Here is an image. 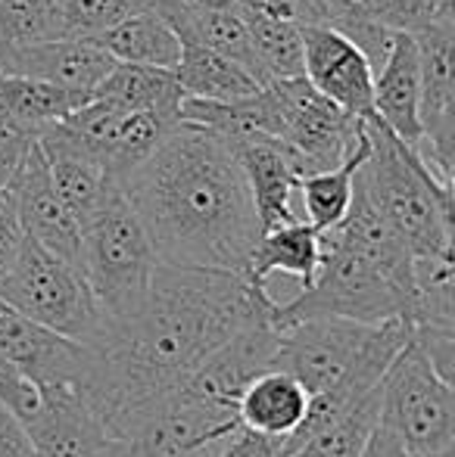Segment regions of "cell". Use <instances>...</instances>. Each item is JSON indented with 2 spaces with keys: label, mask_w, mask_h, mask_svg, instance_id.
Segmentation results:
<instances>
[{
  "label": "cell",
  "mask_w": 455,
  "mask_h": 457,
  "mask_svg": "<svg viewBox=\"0 0 455 457\" xmlns=\"http://www.w3.org/2000/svg\"><path fill=\"white\" fill-rule=\"evenodd\" d=\"M274 299L249 277L159 262L147 295L128 318L85 345L75 389L122 445L156 402L181 389L243 327L272 320Z\"/></svg>",
  "instance_id": "6da1fadb"
},
{
  "label": "cell",
  "mask_w": 455,
  "mask_h": 457,
  "mask_svg": "<svg viewBox=\"0 0 455 457\" xmlns=\"http://www.w3.org/2000/svg\"><path fill=\"white\" fill-rule=\"evenodd\" d=\"M119 184L159 262L249 274L262 228L234 144L219 131L178 121Z\"/></svg>",
  "instance_id": "7a4b0ae2"
},
{
  "label": "cell",
  "mask_w": 455,
  "mask_h": 457,
  "mask_svg": "<svg viewBox=\"0 0 455 457\" xmlns=\"http://www.w3.org/2000/svg\"><path fill=\"white\" fill-rule=\"evenodd\" d=\"M412 259L400 234L368 199L356 171L350 212L334 230L322 234L316 280L293 299L274 302L272 324L299 318H343L358 324L402 318L409 324Z\"/></svg>",
  "instance_id": "3957f363"
},
{
  "label": "cell",
  "mask_w": 455,
  "mask_h": 457,
  "mask_svg": "<svg viewBox=\"0 0 455 457\" xmlns=\"http://www.w3.org/2000/svg\"><path fill=\"white\" fill-rule=\"evenodd\" d=\"M362 121L368 156L358 181L368 199L412 255L452 253V184L440 181L421 153L402 144L375 112Z\"/></svg>",
  "instance_id": "277c9868"
},
{
  "label": "cell",
  "mask_w": 455,
  "mask_h": 457,
  "mask_svg": "<svg viewBox=\"0 0 455 457\" xmlns=\"http://www.w3.org/2000/svg\"><path fill=\"white\" fill-rule=\"evenodd\" d=\"M240 115L247 131L278 140L299 178L346 162L368 140L365 121L318 94L303 75L265 81L240 100Z\"/></svg>",
  "instance_id": "5b68a950"
},
{
  "label": "cell",
  "mask_w": 455,
  "mask_h": 457,
  "mask_svg": "<svg viewBox=\"0 0 455 457\" xmlns=\"http://www.w3.org/2000/svg\"><path fill=\"white\" fill-rule=\"evenodd\" d=\"M278 333L274 367L293 373L312 395L352 379L381 383L387 364L409 343L402 318L358 324L343 318H299L272 324Z\"/></svg>",
  "instance_id": "8992f818"
},
{
  "label": "cell",
  "mask_w": 455,
  "mask_h": 457,
  "mask_svg": "<svg viewBox=\"0 0 455 457\" xmlns=\"http://www.w3.org/2000/svg\"><path fill=\"white\" fill-rule=\"evenodd\" d=\"M156 265L150 237L115 181L94 215L81 224V274L110 324L128 318L140 305Z\"/></svg>",
  "instance_id": "52a82bcc"
},
{
  "label": "cell",
  "mask_w": 455,
  "mask_h": 457,
  "mask_svg": "<svg viewBox=\"0 0 455 457\" xmlns=\"http://www.w3.org/2000/svg\"><path fill=\"white\" fill-rule=\"evenodd\" d=\"M0 299L81 345H94L106 330V312L85 274L29 237H22V246L6 265Z\"/></svg>",
  "instance_id": "ba28073f"
},
{
  "label": "cell",
  "mask_w": 455,
  "mask_h": 457,
  "mask_svg": "<svg viewBox=\"0 0 455 457\" xmlns=\"http://www.w3.org/2000/svg\"><path fill=\"white\" fill-rule=\"evenodd\" d=\"M377 429L412 457L455 448V395L425 352L409 339L377 383Z\"/></svg>",
  "instance_id": "9c48e42d"
},
{
  "label": "cell",
  "mask_w": 455,
  "mask_h": 457,
  "mask_svg": "<svg viewBox=\"0 0 455 457\" xmlns=\"http://www.w3.org/2000/svg\"><path fill=\"white\" fill-rule=\"evenodd\" d=\"M418 47L421 144L415 150L440 181L452 184L455 153V19L443 16L412 31Z\"/></svg>",
  "instance_id": "30bf717a"
},
{
  "label": "cell",
  "mask_w": 455,
  "mask_h": 457,
  "mask_svg": "<svg viewBox=\"0 0 455 457\" xmlns=\"http://www.w3.org/2000/svg\"><path fill=\"white\" fill-rule=\"evenodd\" d=\"M10 193L16 199L19 224L29 240L41 243L54 255L66 259L81 271V228L60 199L54 181H50L47 159H44L38 137L25 150L16 175L10 178Z\"/></svg>",
  "instance_id": "8fae6325"
},
{
  "label": "cell",
  "mask_w": 455,
  "mask_h": 457,
  "mask_svg": "<svg viewBox=\"0 0 455 457\" xmlns=\"http://www.w3.org/2000/svg\"><path fill=\"white\" fill-rule=\"evenodd\" d=\"M41 392V408L22 423L38 457H122L115 436L72 383L47 386Z\"/></svg>",
  "instance_id": "7c38bea8"
},
{
  "label": "cell",
  "mask_w": 455,
  "mask_h": 457,
  "mask_svg": "<svg viewBox=\"0 0 455 457\" xmlns=\"http://www.w3.org/2000/svg\"><path fill=\"white\" fill-rule=\"evenodd\" d=\"M303 35V79L322 96L356 115L368 119L375 112L371 87H375V69L368 56L356 47L346 35L324 25H299Z\"/></svg>",
  "instance_id": "4fadbf2b"
},
{
  "label": "cell",
  "mask_w": 455,
  "mask_h": 457,
  "mask_svg": "<svg viewBox=\"0 0 455 457\" xmlns=\"http://www.w3.org/2000/svg\"><path fill=\"white\" fill-rule=\"evenodd\" d=\"M0 355H6L25 377L47 389L63 383L79 386L88 349L25 318L22 312L0 299Z\"/></svg>",
  "instance_id": "5bb4252c"
},
{
  "label": "cell",
  "mask_w": 455,
  "mask_h": 457,
  "mask_svg": "<svg viewBox=\"0 0 455 457\" xmlns=\"http://www.w3.org/2000/svg\"><path fill=\"white\" fill-rule=\"evenodd\" d=\"M38 146H41L44 159H47L50 181H54L60 199L66 203V209L72 212V218L81 228L94 215V209L106 196V190L115 184V178L63 121L41 128L38 131Z\"/></svg>",
  "instance_id": "9a60e30c"
},
{
  "label": "cell",
  "mask_w": 455,
  "mask_h": 457,
  "mask_svg": "<svg viewBox=\"0 0 455 457\" xmlns=\"http://www.w3.org/2000/svg\"><path fill=\"white\" fill-rule=\"evenodd\" d=\"M240 159V169L247 175L253 209L259 218L262 230L281 228L299 218L297 209V181L299 175L293 171L287 153L281 150L278 140L265 134H240L231 140Z\"/></svg>",
  "instance_id": "2e32d148"
},
{
  "label": "cell",
  "mask_w": 455,
  "mask_h": 457,
  "mask_svg": "<svg viewBox=\"0 0 455 457\" xmlns=\"http://www.w3.org/2000/svg\"><path fill=\"white\" fill-rule=\"evenodd\" d=\"M115 60L104 47L85 37H54V41L22 47L4 62L0 72H19L31 79H44L56 87L79 96H91L94 87L106 79Z\"/></svg>",
  "instance_id": "e0dca14e"
},
{
  "label": "cell",
  "mask_w": 455,
  "mask_h": 457,
  "mask_svg": "<svg viewBox=\"0 0 455 457\" xmlns=\"http://www.w3.org/2000/svg\"><path fill=\"white\" fill-rule=\"evenodd\" d=\"M421 81H418V47L409 31H396L387 56L375 72L371 103L375 115L409 146L421 144Z\"/></svg>",
  "instance_id": "ac0fdd59"
},
{
  "label": "cell",
  "mask_w": 455,
  "mask_h": 457,
  "mask_svg": "<svg viewBox=\"0 0 455 457\" xmlns=\"http://www.w3.org/2000/svg\"><path fill=\"white\" fill-rule=\"evenodd\" d=\"M312 392L281 367L256 373L237 398V423L253 433L291 439L309 414ZM293 452V448H291Z\"/></svg>",
  "instance_id": "d6986e66"
},
{
  "label": "cell",
  "mask_w": 455,
  "mask_h": 457,
  "mask_svg": "<svg viewBox=\"0 0 455 457\" xmlns=\"http://www.w3.org/2000/svg\"><path fill=\"white\" fill-rule=\"evenodd\" d=\"M318 265H322V234L309 221L297 218V221L281 224V228L262 230L247 277L256 287L268 289V280L274 274H284L297 280L299 289H306L316 280Z\"/></svg>",
  "instance_id": "ffe728a7"
},
{
  "label": "cell",
  "mask_w": 455,
  "mask_h": 457,
  "mask_svg": "<svg viewBox=\"0 0 455 457\" xmlns=\"http://www.w3.org/2000/svg\"><path fill=\"white\" fill-rule=\"evenodd\" d=\"M175 79L184 96H200V100H240L259 91V79L231 56L206 47L200 41L181 37V54L175 62Z\"/></svg>",
  "instance_id": "44dd1931"
},
{
  "label": "cell",
  "mask_w": 455,
  "mask_h": 457,
  "mask_svg": "<svg viewBox=\"0 0 455 457\" xmlns=\"http://www.w3.org/2000/svg\"><path fill=\"white\" fill-rule=\"evenodd\" d=\"M91 41L104 47L115 62H140V66L175 69L181 54L178 31L150 10H134L131 16L94 35Z\"/></svg>",
  "instance_id": "7402d4cb"
},
{
  "label": "cell",
  "mask_w": 455,
  "mask_h": 457,
  "mask_svg": "<svg viewBox=\"0 0 455 457\" xmlns=\"http://www.w3.org/2000/svg\"><path fill=\"white\" fill-rule=\"evenodd\" d=\"M91 96H104L131 112H159L178 119L184 91L175 79V69L140 66V62H115L106 79L94 87Z\"/></svg>",
  "instance_id": "603a6c76"
},
{
  "label": "cell",
  "mask_w": 455,
  "mask_h": 457,
  "mask_svg": "<svg viewBox=\"0 0 455 457\" xmlns=\"http://www.w3.org/2000/svg\"><path fill=\"white\" fill-rule=\"evenodd\" d=\"M240 12L249 31L262 85L278 79H299L303 75V35H299L297 19L274 16V12L262 10L256 0H247Z\"/></svg>",
  "instance_id": "cb8c5ba5"
},
{
  "label": "cell",
  "mask_w": 455,
  "mask_h": 457,
  "mask_svg": "<svg viewBox=\"0 0 455 457\" xmlns=\"http://www.w3.org/2000/svg\"><path fill=\"white\" fill-rule=\"evenodd\" d=\"M365 156H368V140L362 150L352 153L346 162L334 165L328 171H316L297 181V203L299 218L309 221L318 234H328L343 221L352 203V184H356V171L362 169Z\"/></svg>",
  "instance_id": "d4e9b609"
},
{
  "label": "cell",
  "mask_w": 455,
  "mask_h": 457,
  "mask_svg": "<svg viewBox=\"0 0 455 457\" xmlns=\"http://www.w3.org/2000/svg\"><path fill=\"white\" fill-rule=\"evenodd\" d=\"M88 96H79L66 87H56L44 79L19 72H0V112L22 121L31 131L63 121L75 106H81Z\"/></svg>",
  "instance_id": "484cf974"
},
{
  "label": "cell",
  "mask_w": 455,
  "mask_h": 457,
  "mask_svg": "<svg viewBox=\"0 0 455 457\" xmlns=\"http://www.w3.org/2000/svg\"><path fill=\"white\" fill-rule=\"evenodd\" d=\"M452 293H455L452 253L415 255L409 330H415V327H455Z\"/></svg>",
  "instance_id": "4316f807"
},
{
  "label": "cell",
  "mask_w": 455,
  "mask_h": 457,
  "mask_svg": "<svg viewBox=\"0 0 455 457\" xmlns=\"http://www.w3.org/2000/svg\"><path fill=\"white\" fill-rule=\"evenodd\" d=\"M63 35L60 0H0V69L16 50Z\"/></svg>",
  "instance_id": "83f0119b"
},
{
  "label": "cell",
  "mask_w": 455,
  "mask_h": 457,
  "mask_svg": "<svg viewBox=\"0 0 455 457\" xmlns=\"http://www.w3.org/2000/svg\"><path fill=\"white\" fill-rule=\"evenodd\" d=\"M377 427V386L343 417L299 442L287 457H358Z\"/></svg>",
  "instance_id": "f1b7e54d"
},
{
  "label": "cell",
  "mask_w": 455,
  "mask_h": 457,
  "mask_svg": "<svg viewBox=\"0 0 455 457\" xmlns=\"http://www.w3.org/2000/svg\"><path fill=\"white\" fill-rule=\"evenodd\" d=\"M178 37H190V41H200L206 47L231 56L243 69H249L262 85V75L259 66H256V54H253V44H249V31L247 22H243L240 6H234V10H190L188 22L178 29Z\"/></svg>",
  "instance_id": "f546056e"
},
{
  "label": "cell",
  "mask_w": 455,
  "mask_h": 457,
  "mask_svg": "<svg viewBox=\"0 0 455 457\" xmlns=\"http://www.w3.org/2000/svg\"><path fill=\"white\" fill-rule=\"evenodd\" d=\"M134 10H140L138 0H60L63 35L91 41L119 19L131 16Z\"/></svg>",
  "instance_id": "4dcf8cb0"
},
{
  "label": "cell",
  "mask_w": 455,
  "mask_h": 457,
  "mask_svg": "<svg viewBox=\"0 0 455 457\" xmlns=\"http://www.w3.org/2000/svg\"><path fill=\"white\" fill-rule=\"evenodd\" d=\"M41 402H44L41 386L31 377H25L6 355H0V404H6L19 417V423H25L41 408Z\"/></svg>",
  "instance_id": "1f68e13d"
},
{
  "label": "cell",
  "mask_w": 455,
  "mask_h": 457,
  "mask_svg": "<svg viewBox=\"0 0 455 457\" xmlns=\"http://www.w3.org/2000/svg\"><path fill=\"white\" fill-rule=\"evenodd\" d=\"M291 454V439H278V436H262L253 429L237 423L228 433L225 445L219 457H287Z\"/></svg>",
  "instance_id": "d6a6232c"
},
{
  "label": "cell",
  "mask_w": 455,
  "mask_h": 457,
  "mask_svg": "<svg viewBox=\"0 0 455 457\" xmlns=\"http://www.w3.org/2000/svg\"><path fill=\"white\" fill-rule=\"evenodd\" d=\"M35 137H38V131H31L22 121L0 112V187L10 184V178L16 175L19 162H22L25 150H29Z\"/></svg>",
  "instance_id": "836d02e7"
},
{
  "label": "cell",
  "mask_w": 455,
  "mask_h": 457,
  "mask_svg": "<svg viewBox=\"0 0 455 457\" xmlns=\"http://www.w3.org/2000/svg\"><path fill=\"white\" fill-rule=\"evenodd\" d=\"M22 224H19L16 199H13L10 187H0V265H10L13 255L22 246Z\"/></svg>",
  "instance_id": "e575fe53"
},
{
  "label": "cell",
  "mask_w": 455,
  "mask_h": 457,
  "mask_svg": "<svg viewBox=\"0 0 455 457\" xmlns=\"http://www.w3.org/2000/svg\"><path fill=\"white\" fill-rule=\"evenodd\" d=\"M0 457H38L25 427L6 404H0Z\"/></svg>",
  "instance_id": "d590c367"
},
{
  "label": "cell",
  "mask_w": 455,
  "mask_h": 457,
  "mask_svg": "<svg viewBox=\"0 0 455 457\" xmlns=\"http://www.w3.org/2000/svg\"><path fill=\"white\" fill-rule=\"evenodd\" d=\"M138 4H140V10H150V12H156L159 19H165L175 31L181 29L190 16L188 0H138Z\"/></svg>",
  "instance_id": "8d00e7d4"
},
{
  "label": "cell",
  "mask_w": 455,
  "mask_h": 457,
  "mask_svg": "<svg viewBox=\"0 0 455 457\" xmlns=\"http://www.w3.org/2000/svg\"><path fill=\"white\" fill-rule=\"evenodd\" d=\"M358 457H412L409 452H402L400 445H396L393 439H390L383 429H377L375 427V433H371V439H368V445L362 448V454Z\"/></svg>",
  "instance_id": "74e56055"
},
{
  "label": "cell",
  "mask_w": 455,
  "mask_h": 457,
  "mask_svg": "<svg viewBox=\"0 0 455 457\" xmlns=\"http://www.w3.org/2000/svg\"><path fill=\"white\" fill-rule=\"evenodd\" d=\"M225 439H228V433H222V436H213V439L200 442V445L188 448V452H181V454H175V457H219L222 445H225Z\"/></svg>",
  "instance_id": "f35d334b"
},
{
  "label": "cell",
  "mask_w": 455,
  "mask_h": 457,
  "mask_svg": "<svg viewBox=\"0 0 455 457\" xmlns=\"http://www.w3.org/2000/svg\"><path fill=\"white\" fill-rule=\"evenodd\" d=\"M247 0H188L190 10H234V6H243Z\"/></svg>",
  "instance_id": "ab89813d"
},
{
  "label": "cell",
  "mask_w": 455,
  "mask_h": 457,
  "mask_svg": "<svg viewBox=\"0 0 455 457\" xmlns=\"http://www.w3.org/2000/svg\"><path fill=\"white\" fill-rule=\"evenodd\" d=\"M262 10L274 12V16H291V0H256Z\"/></svg>",
  "instance_id": "60d3db41"
},
{
  "label": "cell",
  "mask_w": 455,
  "mask_h": 457,
  "mask_svg": "<svg viewBox=\"0 0 455 457\" xmlns=\"http://www.w3.org/2000/svg\"><path fill=\"white\" fill-rule=\"evenodd\" d=\"M4 274H6V268L0 265V289H4Z\"/></svg>",
  "instance_id": "b9f144b4"
}]
</instances>
